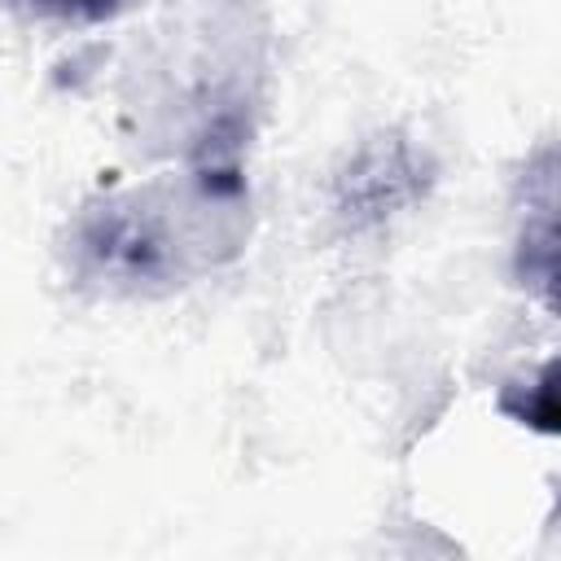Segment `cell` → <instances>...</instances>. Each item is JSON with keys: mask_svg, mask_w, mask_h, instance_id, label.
Segmentation results:
<instances>
[{"mask_svg": "<svg viewBox=\"0 0 561 561\" xmlns=\"http://www.w3.org/2000/svg\"><path fill=\"white\" fill-rule=\"evenodd\" d=\"M35 13H48V18H75V22H101L110 13H118L127 0H18Z\"/></svg>", "mask_w": 561, "mask_h": 561, "instance_id": "1", "label": "cell"}]
</instances>
